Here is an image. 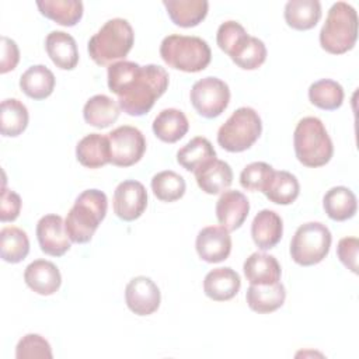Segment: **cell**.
<instances>
[{"mask_svg": "<svg viewBox=\"0 0 359 359\" xmlns=\"http://www.w3.org/2000/svg\"><path fill=\"white\" fill-rule=\"evenodd\" d=\"M168 83V73L158 65L119 60L108 66V88L118 97L119 108L130 116L147 114L167 91Z\"/></svg>", "mask_w": 359, "mask_h": 359, "instance_id": "1", "label": "cell"}, {"mask_svg": "<svg viewBox=\"0 0 359 359\" xmlns=\"http://www.w3.org/2000/svg\"><path fill=\"white\" fill-rule=\"evenodd\" d=\"M108 209L107 195L100 189H86L74 201L69 210L65 227L69 238L77 244L88 243Z\"/></svg>", "mask_w": 359, "mask_h": 359, "instance_id": "2", "label": "cell"}, {"mask_svg": "<svg viewBox=\"0 0 359 359\" xmlns=\"http://www.w3.org/2000/svg\"><path fill=\"white\" fill-rule=\"evenodd\" d=\"M135 42L132 25L125 18L108 20L88 41L90 57L100 66L125 59Z\"/></svg>", "mask_w": 359, "mask_h": 359, "instance_id": "3", "label": "cell"}, {"mask_svg": "<svg viewBox=\"0 0 359 359\" xmlns=\"http://www.w3.org/2000/svg\"><path fill=\"white\" fill-rule=\"evenodd\" d=\"M293 146L297 160L310 168L325 165L334 154L332 140L317 116H306L297 122Z\"/></svg>", "mask_w": 359, "mask_h": 359, "instance_id": "4", "label": "cell"}, {"mask_svg": "<svg viewBox=\"0 0 359 359\" xmlns=\"http://www.w3.org/2000/svg\"><path fill=\"white\" fill-rule=\"evenodd\" d=\"M358 39L356 10L345 3L337 1L328 10L325 22L320 31L321 48L332 55H342L351 50Z\"/></svg>", "mask_w": 359, "mask_h": 359, "instance_id": "5", "label": "cell"}, {"mask_svg": "<svg viewBox=\"0 0 359 359\" xmlns=\"http://www.w3.org/2000/svg\"><path fill=\"white\" fill-rule=\"evenodd\" d=\"M160 56L175 70L198 73L210 63L212 50L208 42L199 36L172 34L161 41Z\"/></svg>", "mask_w": 359, "mask_h": 359, "instance_id": "6", "label": "cell"}, {"mask_svg": "<svg viewBox=\"0 0 359 359\" xmlns=\"http://www.w3.org/2000/svg\"><path fill=\"white\" fill-rule=\"evenodd\" d=\"M262 122L251 107L236 109L217 130V143L230 153L250 149L261 136Z\"/></svg>", "mask_w": 359, "mask_h": 359, "instance_id": "7", "label": "cell"}, {"mask_svg": "<svg viewBox=\"0 0 359 359\" xmlns=\"http://www.w3.org/2000/svg\"><path fill=\"white\" fill-rule=\"evenodd\" d=\"M332 236L320 222H309L297 227L290 241V257L302 266L320 264L330 252Z\"/></svg>", "mask_w": 359, "mask_h": 359, "instance_id": "8", "label": "cell"}, {"mask_svg": "<svg viewBox=\"0 0 359 359\" xmlns=\"http://www.w3.org/2000/svg\"><path fill=\"white\" fill-rule=\"evenodd\" d=\"M189 98L192 107L201 116L213 119L222 115L227 108L230 102V88L223 80L208 76L192 86Z\"/></svg>", "mask_w": 359, "mask_h": 359, "instance_id": "9", "label": "cell"}, {"mask_svg": "<svg viewBox=\"0 0 359 359\" xmlns=\"http://www.w3.org/2000/svg\"><path fill=\"white\" fill-rule=\"evenodd\" d=\"M111 164L116 167H130L142 160L146 151L143 133L130 125H123L108 133Z\"/></svg>", "mask_w": 359, "mask_h": 359, "instance_id": "10", "label": "cell"}, {"mask_svg": "<svg viewBox=\"0 0 359 359\" xmlns=\"http://www.w3.org/2000/svg\"><path fill=\"white\" fill-rule=\"evenodd\" d=\"M114 213L123 222L139 219L147 208V192L142 182L125 180L114 191Z\"/></svg>", "mask_w": 359, "mask_h": 359, "instance_id": "11", "label": "cell"}, {"mask_svg": "<svg viewBox=\"0 0 359 359\" xmlns=\"http://www.w3.org/2000/svg\"><path fill=\"white\" fill-rule=\"evenodd\" d=\"M128 309L136 316H150L160 307L161 293L158 286L147 276H136L125 289Z\"/></svg>", "mask_w": 359, "mask_h": 359, "instance_id": "12", "label": "cell"}, {"mask_svg": "<svg viewBox=\"0 0 359 359\" xmlns=\"http://www.w3.org/2000/svg\"><path fill=\"white\" fill-rule=\"evenodd\" d=\"M36 238L42 252L50 257H62L70 250L65 222L59 215H45L36 223Z\"/></svg>", "mask_w": 359, "mask_h": 359, "instance_id": "13", "label": "cell"}, {"mask_svg": "<svg viewBox=\"0 0 359 359\" xmlns=\"http://www.w3.org/2000/svg\"><path fill=\"white\" fill-rule=\"evenodd\" d=\"M195 248L202 261L209 264L222 262L231 252L230 231L223 226L203 227L196 236Z\"/></svg>", "mask_w": 359, "mask_h": 359, "instance_id": "14", "label": "cell"}, {"mask_svg": "<svg viewBox=\"0 0 359 359\" xmlns=\"http://www.w3.org/2000/svg\"><path fill=\"white\" fill-rule=\"evenodd\" d=\"M250 212L247 196L236 189L224 191L216 202V217L220 226L229 231L241 227Z\"/></svg>", "mask_w": 359, "mask_h": 359, "instance_id": "15", "label": "cell"}, {"mask_svg": "<svg viewBox=\"0 0 359 359\" xmlns=\"http://www.w3.org/2000/svg\"><path fill=\"white\" fill-rule=\"evenodd\" d=\"M27 286L41 296L56 293L62 283V276L57 266L46 259L32 261L24 271Z\"/></svg>", "mask_w": 359, "mask_h": 359, "instance_id": "16", "label": "cell"}, {"mask_svg": "<svg viewBox=\"0 0 359 359\" xmlns=\"http://www.w3.org/2000/svg\"><path fill=\"white\" fill-rule=\"evenodd\" d=\"M198 187L209 195H217L224 192L233 182V170L229 163L212 158L198 167L195 171Z\"/></svg>", "mask_w": 359, "mask_h": 359, "instance_id": "17", "label": "cell"}, {"mask_svg": "<svg viewBox=\"0 0 359 359\" xmlns=\"http://www.w3.org/2000/svg\"><path fill=\"white\" fill-rule=\"evenodd\" d=\"M240 287V275L230 266L212 269L203 279V292L215 302H226L233 299L238 293Z\"/></svg>", "mask_w": 359, "mask_h": 359, "instance_id": "18", "label": "cell"}, {"mask_svg": "<svg viewBox=\"0 0 359 359\" xmlns=\"http://www.w3.org/2000/svg\"><path fill=\"white\" fill-rule=\"evenodd\" d=\"M283 223L280 216L269 209L258 212L251 223V237L255 245L265 251L273 248L282 238Z\"/></svg>", "mask_w": 359, "mask_h": 359, "instance_id": "19", "label": "cell"}, {"mask_svg": "<svg viewBox=\"0 0 359 359\" xmlns=\"http://www.w3.org/2000/svg\"><path fill=\"white\" fill-rule=\"evenodd\" d=\"M46 53L53 65L62 70H73L79 63V50L74 38L65 31H52L45 39Z\"/></svg>", "mask_w": 359, "mask_h": 359, "instance_id": "20", "label": "cell"}, {"mask_svg": "<svg viewBox=\"0 0 359 359\" xmlns=\"http://www.w3.org/2000/svg\"><path fill=\"white\" fill-rule=\"evenodd\" d=\"M244 275L250 285H272L280 280V265L273 255L252 252L243 265Z\"/></svg>", "mask_w": 359, "mask_h": 359, "instance_id": "21", "label": "cell"}, {"mask_svg": "<svg viewBox=\"0 0 359 359\" xmlns=\"http://www.w3.org/2000/svg\"><path fill=\"white\" fill-rule=\"evenodd\" d=\"M286 299L285 286L280 282L272 285H250L245 293L248 307L259 314H266L282 307Z\"/></svg>", "mask_w": 359, "mask_h": 359, "instance_id": "22", "label": "cell"}, {"mask_svg": "<svg viewBox=\"0 0 359 359\" xmlns=\"http://www.w3.org/2000/svg\"><path fill=\"white\" fill-rule=\"evenodd\" d=\"M77 161L87 168H101L111 161L108 136L100 133L86 135L76 146Z\"/></svg>", "mask_w": 359, "mask_h": 359, "instance_id": "23", "label": "cell"}, {"mask_svg": "<svg viewBox=\"0 0 359 359\" xmlns=\"http://www.w3.org/2000/svg\"><path fill=\"white\" fill-rule=\"evenodd\" d=\"M171 21L182 28H191L201 24L209 10L206 0H163Z\"/></svg>", "mask_w": 359, "mask_h": 359, "instance_id": "24", "label": "cell"}, {"mask_svg": "<svg viewBox=\"0 0 359 359\" xmlns=\"http://www.w3.org/2000/svg\"><path fill=\"white\" fill-rule=\"evenodd\" d=\"M151 128L156 137L161 142L175 143L187 135L189 122L182 111L177 108H165L154 118Z\"/></svg>", "mask_w": 359, "mask_h": 359, "instance_id": "25", "label": "cell"}, {"mask_svg": "<svg viewBox=\"0 0 359 359\" xmlns=\"http://www.w3.org/2000/svg\"><path fill=\"white\" fill-rule=\"evenodd\" d=\"M119 105L105 94H97L87 100L83 108L84 121L94 128L105 129L119 118Z\"/></svg>", "mask_w": 359, "mask_h": 359, "instance_id": "26", "label": "cell"}, {"mask_svg": "<svg viewBox=\"0 0 359 359\" xmlns=\"http://www.w3.org/2000/svg\"><path fill=\"white\" fill-rule=\"evenodd\" d=\"M285 21L297 31H307L317 25L321 18V4L318 0H290L285 4Z\"/></svg>", "mask_w": 359, "mask_h": 359, "instance_id": "27", "label": "cell"}, {"mask_svg": "<svg viewBox=\"0 0 359 359\" xmlns=\"http://www.w3.org/2000/svg\"><path fill=\"white\" fill-rule=\"evenodd\" d=\"M323 208L327 216L335 222L352 219L358 210L355 194L346 187H332L323 198Z\"/></svg>", "mask_w": 359, "mask_h": 359, "instance_id": "28", "label": "cell"}, {"mask_svg": "<svg viewBox=\"0 0 359 359\" xmlns=\"http://www.w3.org/2000/svg\"><path fill=\"white\" fill-rule=\"evenodd\" d=\"M55 76L43 65H34L28 67L20 77V88L32 100L48 98L55 88Z\"/></svg>", "mask_w": 359, "mask_h": 359, "instance_id": "29", "label": "cell"}, {"mask_svg": "<svg viewBox=\"0 0 359 359\" xmlns=\"http://www.w3.org/2000/svg\"><path fill=\"white\" fill-rule=\"evenodd\" d=\"M36 6L42 15L63 27H73L83 17V3L79 0H43Z\"/></svg>", "mask_w": 359, "mask_h": 359, "instance_id": "30", "label": "cell"}, {"mask_svg": "<svg viewBox=\"0 0 359 359\" xmlns=\"http://www.w3.org/2000/svg\"><path fill=\"white\" fill-rule=\"evenodd\" d=\"M299 192L297 178L292 172L282 170L273 172L262 194L276 205H290L297 199Z\"/></svg>", "mask_w": 359, "mask_h": 359, "instance_id": "31", "label": "cell"}, {"mask_svg": "<svg viewBox=\"0 0 359 359\" xmlns=\"http://www.w3.org/2000/svg\"><path fill=\"white\" fill-rule=\"evenodd\" d=\"M28 109L17 98H7L1 101L0 129L6 137H15L21 135L28 126Z\"/></svg>", "mask_w": 359, "mask_h": 359, "instance_id": "32", "label": "cell"}, {"mask_svg": "<svg viewBox=\"0 0 359 359\" xmlns=\"http://www.w3.org/2000/svg\"><path fill=\"white\" fill-rule=\"evenodd\" d=\"M216 158V150L212 143L202 136L191 139L185 146L177 151V161L187 171H195L206 161Z\"/></svg>", "mask_w": 359, "mask_h": 359, "instance_id": "33", "label": "cell"}, {"mask_svg": "<svg viewBox=\"0 0 359 359\" xmlns=\"http://www.w3.org/2000/svg\"><path fill=\"white\" fill-rule=\"evenodd\" d=\"M29 252V240L24 230L10 226L0 231V255L8 264H18Z\"/></svg>", "mask_w": 359, "mask_h": 359, "instance_id": "34", "label": "cell"}, {"mask_svg": "<svg viewBox=\"0 0 359 359\" xmlns=\"http://www.w3.org/2000/svg\"><path fill=\"white\" fill-rule=\"evenodd\" d=\"M342 86L331 79H321L309 87L310 102L324 111L338 109L344 102Z\"/></svg>", "mask_w": 359, "mask_h": 359, "instance_id": "35", "label": "cell"}, {"mask_svg": "<svg viewBox=\"0 0 359 359\" xmlns=\"http://www.w3.org/2000/svg\"><path fill=\"white\" fill-rule=\"evenodd\" d=\"M151 191L161 202H175L185 194L187 184L182 175L172 170L160 171L151 178Z\"/></svg>", "mask_w": 359, "mask_h": 359, "instance_id": "36", "label": "cell"}, {"mask_svg": "<svg viewBox=\"0 0 359 359\" xmlns=\"http://www.w3.org/2000/svg\"><path fill=\"white\" fill-rule=\"evenodd\" d=\"M230 59L240 69L255 70L266 59V46L261 39L248 35L243 45L230 56Z\"/></svg>", "mask_w": 359, "mask_h": 359, "instance_id": "37", "label": "cell"}, {"mask_svg": "<svg viewBox=\"0 0 359 359\" xmlns=\"http://www.w3.org/2000/svg\"><path fill=\"white\" fill-rule=\"evenodd\" d=\"M275 170L264 161H254L245 165L240 174V184L244 189L252 192H264Z\"/></svg>", "mask_w": 359, "mask_h": 359, "instance_id": "38", "label": "cell"}, {"mask_svg": "<svg viewBox=\"0 0 359 359\" xmlns=\"http://www.w3.org/2000/svg\"><path fill=\"white\" fill-rule=\"evenodd\" d=\"M247 36L248 34L240 22L229 20L220 24V27L217 28L216 42L224 53L231 56L243 45Z\"/></svg>", "mask_w": 359, "mask_h": 359, "instance_id": "39", "label": "cell"}, {"mask_svg": "<svg viewBox=\"0 0 359 359\" xmlns=\"http://www.w3.org/2000/svg\"><path fill=\"white\" fill-rule=\"evenodd\" d=\"M17 359H52L50 344L39 334L24 335L15 346Z\"/></svg>", "mask_w": 359, "mask_h": 359, "instance_id": "40", "label": "cell"}, {"mask_svg": "<svg viewBox=\"0 0 359 359\" xmlns=\"http://www.w3.org/2000/svg\"><path fill=\"white\" fill-rule=\"evenodd\" d=\"M358 251L359 240L356 237H344L338 241L337 255L344 266L353 273H358Z\"/></svg>", "mask_w": 359, "mask_h": 359, "instance_id": "41", "label": "cell"}, {"mask_svg": "<svg viewBox=\"0 0 359 359\" xmlns=\"http://www.w3.org/2000/svg\"><path fill=\"white\" fill-rule=\"evenodd\" d=\"M21 210V198L17 192L7 189L3 187L1 191V202H0V220L3 223L6 222H14Z\"/></svg>", "mask_w": 359, "mask_h": 359, "instance_id": "42", "label": "cell"}, {"mask_svg": "<svg viewBox=\"0 0 359 359\" xmlns=\"http://www.w3.org/2000/svg\"><path fill=\"white\" fill-rule=\"evenodd\" d=\"M20 62V49L17 43L8 36H1V59H0V73L6 74L17 67Z\"/></svg>", "mask_w": 359, "mask_h": 359, "instance_id": "43", "label": "cell"}]
</instances>
